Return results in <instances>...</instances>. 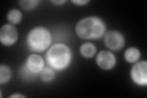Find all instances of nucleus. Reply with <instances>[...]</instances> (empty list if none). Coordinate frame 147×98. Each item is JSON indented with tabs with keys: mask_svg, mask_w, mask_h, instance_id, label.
<instances>
[{
	"mask_svg": "<svg viewBox=\"0 0 147 98\" xmlns=\"http://www.w3.org/2000/svg\"><path fill=\"white\" fill-rule=\"evenodd\" d=\"M67 2L66 0H52L50 1V3H52L55 6H62Z\"/></svg>",
	"mask_w": 147,
	"mask_h": 98,
	"instance_id": "f3484780",
	"label": "nucleus"
},
{
	"mask_svg": "<svg viewBox=\"0 0 147 98\" xmlns=\"http://www.w3.org/2000/svg\"><path fill=\"white\" fill-rule=\"evenodd\" d=\"M12 72L7 65L1 64L0 65V85L8 83L12 78Z\"/></svg>",
	"mask_w": 147,
	"mask_h": 98,
	"instance_id": "ddd939ff",
	"label": "nucleus"
},
{
	"mask_svg": "<svg viewBox=\"0 0 147 98\" xmlns=\"http://www.w3.org/2000/svg\"><path fill=\"white\" fill-rule=\"evenodd\" d=\"M9 97H11V98H25L26 96L22 95V93H13L12 95L9 96Z\"/></svg>",
	"mask_w": 147,
	"mask_h": 98,
	"instance_id": "a211bd4d",
	"label": "nucleus"
},
{
	"mask_svg": "<svg viewBox=\"0 0 147 98\" xmlns=\"http://www.w3.org/2000/svg\"><path fill=\"white\" fill-rule=\"evenodd\" d=\"M45 59L38 53H32L28 56L24 65L33 75L38 77L45 67Z\"/></svg>",
	"mask_w": 147,
	"mask_h": 98,
	"instance_id": "6e6552de",
	"label": "nucleus"
},
{
	"mask_svg": "<svg viewBox=\"0 0 147 98\" xmlns=\"http://www.w3.org/2000/svg\"><path fill=\"white\" fill-rule=\"evenodd\" d=\"M71 2L77 6H84L88 4L90 1V0H71Z\"/></svg>",
	"mask_w": 147,
	"mask_h": 98,
	"instance_id": "dca6fc26",
	"label": "nucleus"
},
{
	"mask_svg": "<svg viewBox=\"0 0 147 98\" xmlns=\"http://www.w3.org/2000/svg\"><path fill=\"white\" fill-rule=\"evenodd\" d=\"M56 71L50 67L47 66L39 74V78L44 83H49L52 82L56 78Z\"/></svg>",
	"mask_w": 147,
	"mask_h": 98,
	"instance_id": "9b49d317",
	"label": "nucleus"
},
{
	"mask_svg": "<svg viewBox=\"0 0 147 98\" xmlns=\"http://www.w3.org/2000/svg\"><path fill=\"white\" fill-rule=\"evenodd\" d=\"M140 58V50L136 47H130L127 48L124 53V58L126 62L129 63L134 64L139 62Z\"/></svg>",
	"mask_w": 147,
	"mask_h": 98,
	"instance_id": "9d476101",
	"label": "nucleus"
},
{
	"mask_svg": "<svg viewBox=\"0 0 147 98\" xmlns=\"http://www.w3.org/2000/svg\"><path fill=\"white\" fill-rule=\"evenodd\" d=\"M22 9L26 11H33L38 7L40 1L39 0H20L18 2Z\"/></svg>",
	"mask_w": 147,
	"mask_h": 98,
	"instance_id": "4468645a",
	"label": "nucleus"
},
{
	"mask_svg": "<svg viewBox=\"0 0 147 98\" xmlns=\"http://www.w3.org/2000/svg\"><path fill=\"white\" fill-rule=\"evenodd\" d=\"M44 59L48 66L56 72H63L71 65L73 53L69 46L58 43L52 44L46 51Z\"/></svg>",
	"mask_w": 147,
	"mask_h": 98,
	"instance_id": "f257e3e1",
	"label": "nucleus"
},
{
	"mask_svg": "<svg viewBox=\"0 0 147 98\" xmlns=\"http://www.w3.org/2000/svg\"><path fill=\"white\" fill-rule=\"evenodd\" d=\"M117 58L112 51L108 50H100L96 57L97 66L104 71H110L116 66Z\"/></svg>",
	"mask_w": 147,
	"mask_h": 98,
	"instance_id": "423d86ee",
	"label": "nucleus"
},
{
	"mask_svg": "<svg viewBox=\"0 0 147 98\" xmlns=\"http://www.w3.org/2000/svg\"><path fill=\"white\" fill-rule=\"evenodd\" d=\"M52 43V34L47 27L36 26L28 32L26 44L30 52L40 53L46 52Z\"/></svg>",
	"mask_w": 147,
	"mask_h": 98,
	"instance_id": "7ed1b4c3",
	"label": "nucleus"
},
{
	"mask_svg": "<svg viewBox=\"0 0 147 98\" xmlns=\"http://www.w3.org/2000/svg\"><path fill=\"white\" fill-rule=\"evenodd\" d=\"M18 75L22 80L25 82H31L37 78V76L33 75V74L28 71L24 64L18 69Z\"/></svg>",
	"mask_w": 147,
	"mask_h": 98,
	"instance_id": "2eb2a0df",
	"label": "nucleus"
},
{
	"mask_svg": "<svg viewBox=\"0 0 147 98\" xmlns=\"http://www.w3.org/2000/svg\"><path fill=\"white\" fill-rule=\"evenodd\" d=\"M79 52L82 57L90 59L94 57L97 53V47L91 42H85L80 46Z\"/></svg>",
	"mask_w": 147,
	"mask_h": 98,
	"instance_id": "1a4fd4ad",
	"label": "nucleus"
},
{
	"mask_svg": "<svg viewBox=\"0 0 147 98\" xmlns=\"http://www.w3.org/2000/svg\"><path fill=\"white\" fill-rule=\"evenodd\" d=\"M130 78L132 82L138 87H145L147 85V62L139 60L132 64L130 70Z\"/></svg>",
	"mask_w": 147,
	"mask_h": 98,
	"instance_id": "39448f33",
	"label": "nucleus"
},
{
	"mask_svg": "<svg viewBox=\"0 0 147 98\" xmlns=\"http://www.w3.org/2000/svg\"><path fill=\"white\" fill-rule=\"evenodd\" d=\"M18 38V32L15 25L10 23L2 26L0 30V43L5 47L14 45Z\"/></svg>",
	"mask_w": 147,
	"mask_h": 98,
	"instance_id": "0eeeda50",
	"label": "nucleus"
},
{
	"mask_svg": "<svg viewBox=\"0 0 147 98\" xmlns=\"http://www.w3.org/2000/svg\"><path fill=\"white\" fill-rule=\"evenodd\" d=\"M6 17L9 23L15 25L21 22L23 18V14L21 11L18 9L13 8L9 11Z\"/></svg>",
	"mask_w": 147,
	"mask_h": 98,
	"instance_id": "f8f14e48",
	"label": "nucleus"
},
{
	"mask_svg": "<svg viewBox=\"0 0 147 98\" xmlns=\"http://www.w3.org/2000/svg\"><path fill=\"white\" fill-rule=\"evenodd\" d=\"M75 31L77 36L82 39L97 40L103 38L107 31V25L102 18L91 16L78 22Z\"/></svg>",
	"mask_w": 147,
	"mask_h": 98,
	"instance_id": "f03ea898",
	"label": "nucleus"
},
{
	"mask_svg": "<svg viewBox=\"0 0 147 98\" xmlns=\"http://www.w3.org/2000/svg\"><path fill=\"white\" fill-rule=\"evenodd\" d=\"M104 43L106 47L112 52H118L125 47L126 39L120 31L112 30L107 31L103 37Z\"/></svg>",
	"mask_w": 147,
	"mask_h": 98,
	"instance_id": "20e7f679",
	"label": "nucleus"
}]
</instances>
